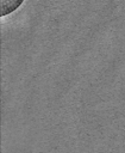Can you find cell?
Listing matches in <instances>:
<instances>
[{"mask_svg": "<svg viewBox=\"0 0 125 153\" xmlns=\"http://www.w3.org/2000/svg\"><path fill=\"white\" fill-rule=\"evenodd\" d=\"M25 0H1V11H0V17H7L8 14L15 12Z\"/></svg>", "mask_w": 125, "mask_h": 153, "instance_id": "obj_1", "label": "cell"}]
</instances>
